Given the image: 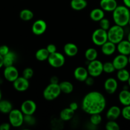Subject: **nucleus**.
Here are the masks:
<instances>
[{"label": "nucleus", "mask_w": 130, "mask_h": 130, "mask_svg": "<svg viewBox=\"0 0 130 130\" xmlns=\"http://www.w3.org/2000/svg\"><path fill=\"white\" fill-rule=\"evenodd\" d=\"M105 97L99 91H90L85 95L82 102V109L88 114H100L106 107Z\"/></svg>", "instance_id": "nucleus-1"}, {"label": "nucleus", "mask_w": 130, "mask_h": 130, "mask_svg": "<svg viewBox=\"0 0 130 130\" xmlns=\"http://www.w3.org/2000/svg\"><path fill=\"white\" fill-rule=\"evenodd\" d=\"M112 12V17L116 25L125 27L128 24L130 18L129 8L125 5H120L117 6Z\"/></svg>", "instance_id": "nucleus-2"}, {"label": "nucleus", "mask_w": 130, "mask_h": 130, "mask_svg": "<svg viewBox=\"0 0 130 130\" xmlns=\"http://www.w3.org/2000/svg\"><path fill=\"white\" fill-rule=\"evenodd\" d=\"M108 40L117 44L124 39V30L123 27L118 25H114L110 27L107 30Z\"/></svg>", "instance_id": "nucleus-3"}, {"label": "nucleus", "mask_w": 130, "mask_h": 130, "mask_svg": "<svg viewBox=\"0 0 130 130\" xmlns=\"http://www.w3.org/2000/svg\"><path fill=\"white\" fill-rule=\"evenodd\" d=\"M61 93V91L59 84L50 83L43 90V96L45 100L52 101L57 99Z\"/></svg>", "instance_id": "nucleus-4"}, {"label": "nucleus", "mask_w": 130, "mask_h": 130, "mask_svg": "<svg viewBox=\"0 0 130 130\" xmlns=\"http://www.w3.org/2000/svg\"><path fill=\"white\" fill-rule=\"evenodd\" d=\"M9 122L14 128H19L24 123V114L19 109H12L9 113Z\"/></svg>", "instance_id": "nucleus-5"}, {"label": "nucleus", "mask_w": 130, "mask_h": 130, "mask_svg": "<svg viewBox=\"0 0 130 130\" xmlns=\"http://www.w3.org/2000/svg\"><path fill=\"white\" fill-rule=\"evenodd\" d=\"M103 64L101 61L98 60L90 61L87 66V71L89 75L93 77H96L100 76L103 72Z\"/></svg>", "instance_id": "nucleus-6"}, {"label": "nucleus", "mask_w": 130, "mask_h": 130, "mask_svg": "<svg viewBox=\"0 0 130 130\" xmlns=\"http://www.w3.org/2000/svg\"><path fill=\"white\" fill-rule=\"evenodd\" d=\"M92 41L96 45L99 46L103 45L108 41L107 30H104L101 28L96 29L92 34Z\"/></svg>", "instance_id": "nucleus-7"}, {"label": "nucleus", "mask_w": 130, "mask_h": 130, "mask_svg": "<svg viewBox=\"0 0 130 130\" xmlns=\"http://www.w3.org/2000/svg\"><path fill=\"white\" fill-rule=\"evenodd\" d=\"M47 60L50 66L54 68H59V67H62L65 63L64 56L62 53L57 52L50 53L48 56Z\"/></svg>", "instance_id": "nucleus-8"}, {"label": "nucleus", "mask_w": 130, "mask_h": 130, "mask_svg": "<svg viewBox=\"0 0 130 130\" xmlns=\"http://www.w3.org/2000/svg\"><path fill=\"white\" fill-rule=\"evenodd\" d=\"M36 104L33 100H26L22 104L20 110L24 115H33L36 110Z\"/></svg>", "instance_id": "nucleus-9"}, {"label": "nucleus", "mask_w": 130, "mask_h": 130, "mask_svg": "<svg viewBox=\"0 0 130 130\" xmlns=\"http://www.w3.org/2000/svg\"><path fill=\"white\" fill-rule=\"evenodd\" d=\"M13 86L17 91H20V92L25 91L29 87V79H27L23 76H22V77L19 76L13 82Z\"/></svg>", "instance_id": "nucleus-10"}, {"label": "nucleus", "mask_w": 130, "mask_h": 130, "mask_svg": "<svg viewBox=\"0 0 130 130\" xmlns=\"http://www.w3.org/2000/svg\"><path fill=\"white\" fill-rule=\"evenodd\" d=\"M4 77L9 82H14L19 77V71L14 66L5 67L3 72Z\"/></svg>", "instance_id": "nucleus-11"}, {"label": "nucleus", "mask_w": 130, "mask_h": 130, "mask_svg": "<svg viewBox=\"0 0 130 130\" xmlns=\"http://www.w3.org/2000/svg\"><path fill=\"white\" fill-rule=\"evenodd\" d=\"M47 27V25L45 21L42 19H39L33 23L31 28L32 32L35 35H42L46 31Z\"/></svg>", "instance_id": "nucleus-12"}, {"label": "nucleus", "mask_w": 130, "mask_h": 130, "mask_svg": "<svg viewBox=\"0 0 130 130\" xmlns=\"http://www.w3.org/2000/svg\"><path fill=\"white\" fill-rule=\"evenodd\" d=\"M115 70H120L124 69L128 64V58L127 56L124 55L119 54L116 56L112 61Z\"/></svg>", "instance_id": "nucleus-13"}, {"label": "nucleus", "mask_w": 130, "mask_h": 130, "mask_svg": "<svg viewBox=\"0 0 130 130\" xmlns=\"http://www.w3.org/2000/svg\"><path fill=\"white\" fill-rule=\"evenodd\" d=\"M118 83L117 80L113 77L107 79L104 83V88L108 94H113L117 90Z\"/></svg>", "instance_id": "nucleus-14"}, {"label": "nucleus", "mask_w": 130, "mask_h": 130, "mask_svg": "<svg viewBox=\"0 0 130 130\" xmlns=\"http://www.w3.org/2000/svg\"><path fill=\"white\" fill-rule=\"evenodd\" d=\"M75 78L80 82H84L89 76L87 69L84 67H78L75 69L73 72Z\"/></svg>", "instance_id": "nucleus-15"}, {"label": "nucleus", "mask_w": 130, "mask_h": 130, "mask_svg": "<svg viewBox=\"0 0 130 130\" xmlns=\"http://www.w3.org/2000/svg\"><path fill=\"white\" fill-rule=\"evenodd\" d=\"M116 49L120 54L128 56L130 55V42L128 40H123L117 44Z\"/></svg>", "instance_id": "nucleus-16"}, {"label": "nucleus", "mask_w": 130, "mask_h": 130, "mask_svg": "<svg viewBox=\"0 0 130 130\" xmlns=\"http://www.w3.org/2000/svg\"><path fill=\"white\" fill-rule=\"evenodd\" d=\"M99 5L102 10L108 12L113 11L118 6L116 0H101Z\"/></svg>", "instance_id": "nucleus-17"}, {"label": "nucleus", "mask_w": 130, "mask_h": 130, "mask_svg": "<svg viewBox=\"0 0 130 130\" xmlns=\"http://www.w3.org/2000/svg\"><path fill=\"white\" fill-rule=\"evenodd\" d=\"M101 46L102 53L105 55H112L116 50V44L108 40Z\"/></svg>", "instance_id": "nucleus-18"}, {"label": "nucleus", "mask_w": 130, "mask_h": 130, "mask_svg": "<svg viewBox=\"0 0 130 130\" xmlns=\"http://www.w3.org/2000/svg\"><path fill=\"white\" fill-rule=\"evenodd\" d=\"M121 114V110L118 106H112L107 112V118L108 120H115Z\"/></svg>", "instance_id": "nucleus-19"}, {"label": "nucleus", "mask_w": 130, "mask_h": 130, "mask_svg": "<svg viewBox=\"0 0 130 130\" xmlns=\"http://www.w3.org/2000/svg\"><path fill=\"white\" fill-rule=\"evenodd\" d=\"M78 51L79 49L77 46L74 43H68L64 46V52L68 57H71L75 56L77 54Z\"/></svg>", "instance_id": "nucleus-20"}, {"label": "nucleus", "mask_w": 130, "mask_h": 130, "mask_svg": "<svg viewBox=\"0 0 130 130\" xmlns=\"http://www.w3.org/2000/svg\"><path fill=\"white\" fill-rule=\"evenodd\" d=\"M119 100L124 106L130 105V91L127 89H123L119 94Z\"/></svg>", "instance_id": "nucleus-21"}, {"label": "nucleus", "mask_w": 130, "mask_h": 130, "mask_svg": "<svg viewBox=\"0 0 130 130\" xmlns=\"http://www.w3.org/2000/svg\"><path fill=\"white\" fill-rule=\"evenodd\" d=\"M90 18L95 22H99L105 17L104 10L101 8H94L90 12Z\"/></svg>", "instance_id": "nucleus-22"}, {"label": "nucleus", "mask_w": 130, "mask_h": 130, "mask_svg": "<svg viewBox=\"0 0 130 130\" xmlns=\"http://www.w3.org/2000/svg\"><path fill=\"white\" fill-rule=\"evenodd\" d=\"M87 5L86 0H71L70 2V6L71 8L76 11L84 10Z\"/></svg>", "instance_id": "nucleus-23"}, {"label": "nucleus", "mask_w": 130, "mask_h": 130, "mask_svg": "<svg viewBox=\"0 0 130 130\" xmlns=\"http://www.w3.org/2000/svg\"><path fill=\"white\" fill-rule=\"evenodd\" d=\"M75 114V111L72 109H70V107L65 108L62 109L60 112V118L63 121H68L71 120L74 116Z\"/></svg>", "instance_id": "nucleus-24"}, {"label": "nucleus", "mask_w": 130, "mask_h": 130, "mask_svg": "<svg viewBox=\"0 0 130 130\" xmlns=\"http://www.w3.org/2000/svg\"><path fill=\"white\" fill-rule=\"evenodd\" d=\"M16 60V55L12 52H9L5 56H3V66L8 67L13 66Z\"/></svg>", "instance_id": "nucleus-25"}, {"label": "nucleus", "mask_w": 130, "mask_h": 130, "mask_svg": "<svg viewBox=\"0 0 130 130\" xmlns=\"http://www.w3.org/2000/svg\"><path fill=\"white\" fill-rule=\"evenodd\" d=\"M13 109L12 104L7 100H0V112L3 114H9Z\"/></svg>", "instance_id": "nucleus-26"}, {"label": "nucleus", "mask_w": 130, "mask_h": 130, "mask_svg": "<svg viewBox=\"0 0 130 130\" xmlns=\"http://www.w3.org/2000/svg\"><path fill=\"white\" fill-rule=\"evenodd\" d=\"M61 92L66 94L71 93L73 90V85L69 81H62L59 83Z\"/></svg>", "instance_id": "nucleus-27"}, {"label": "nucleus", "mask_w": 130, "mask_h": 130, "mask_svg": "<svg viewBox=\"0 0 130 130\" xmlns=\"http://www.w3.org/2000/svg\"><path fill=\"white\" fill-rule=\"evenodd\" d=\"M49 55L50 53L46 48H41L36 52L35 57L38 61L43 62L48 59Z\"/></svg>", "instance_id": "nucleus-28"}, {"label": "nucleus", "mask_w": 130, "mask_h": 130, "mask_svg": "<svg viewBox=\"0 0 130 130\" xmlns=\"http://www.w3.org/2000/svg\"><path fill=\"white\" fill-rule=\"evenodd\" d=\"M129 76V72L125 68L118 70V71H117V77L121 82H127Z\"/></svg>", "instance_id": "nucleus-29"}, {"label": "nucleus", "mask_w": 130, "mask_h": 130, "mask_svg": "<svg viewBox=\"0 0 130 130\" xmlns=\"http://www.w3.org/2000/svg\"><path fill=\"white\" fill-rule=\"evenodd\" d=\"M85 58L89 62L94 60L98 57V52L94 48H89L85 52Z\"/></svg>", "instance_id": "nucleus-30"}, {"label": "nucleus", "mask_w": 130, "mask_h": 130, "mask_svg": "<svg viewBox=\"0 0 130 130\" xmlns=\"http://www.w3.org/2000/svg\"><path fill=\"white\" fill-rule=\"evenodd\" d=\"M19 16L21 20L24 21H29L33 19L34 17V13L29 9H24L21 10L19 13Z\"/></svg>", "instance_id": "nucleus-31"}, {"label": "nucleus", "mask_w": 130, "mask_h": 130, "mask_svg": "<svg viewBox=\"0 0 130 130\" xmlns=\"http://www.w3.org/2000/svg\"><path fill=\"white\" fill-rule=\"evenodd\" d=\"M103 72H106V73H112L115 71L114 66H113V63L110 62H107L103 64Z\"/></svg>", "instance_id": "nucleus-32"}, {"label": "nucleus", "mask_w": 130, "mask_h": 130, "mask_svg": "<svg viewBox=\"0 0 130 130\" xmlns=\"http://www.w3.org/2000/svg\"><path fill=\"white\" fill-rule=\"evenodd\" d=\"M105 128L107 130H119L120 127L118 123H116L114 120H109L107 123Z\"/></svg>", "instance_id": "nucleus-33"}, {"label": "nucleus", "mask_w": 130, "mask_h": 130, "mask_svg": "<svg viewBox=\"0 0 130 130\" xmlns=\"http://www.w3.org/2000/svg\"><path fill=\"white\" fill-rule=\"evenodd\" d=\"M102 121V118L100 114H91L90 118V121L93 125H98L101 123Z\"/></svg>", "instance_id": "nucleus-34"}, {"label": "nucleus", "mask_w": 130, "mask_h": 130, "mask_svg": "<svg viewBox=\"0 0 130 130\" xmlns=\"http://www.w3.org/2000/svg\"><path fill=\"white\" fill-rule=\"evenodd\" d=\"M121 115L125 119L130 121V105L124 107L121 110Z\"/></svg>", "instance_id": "nucleus-35"}, {"label": "nucleus", "mask_w": 130, "mask_h": 130, "mask_svg": "<svg viewBox=\"0 0 130 130\" xmlns=\"http://www.w3.org/2000/svg\"><path fill=\"white\" fill-rule=\"evenodd\" d=\"M99 22L100 28L104 29V30H108L110 27V22L109 20L106 18L104 17L103 19H102L100 21H99Z\"/></svg>", "instance_id": "nucleus-36"}, {"label": "nucleus", "mask_w": 130, "mask_h": 130, "mask_svg": "<svg viewBox=\"0 0 130 130\" xmlns=\"http://www.w3.org/2000/svg\"><path fill=\"white\" fill-rule=\"evenodd\" d=\"M33 74H34V71H33V69L31 67H27L22 72V76L27 79H29L31 78L33 76Z\"/></svg>", "instance_id": "nucleus-37"}, {"label": "nucleus", "mask_w": 130, "mask_h": 130, "mask_svg": "<svg viewBox=\"0 0 130 130\" xmlns=\"http://www.w3.org/2000/svg\"><path fill=\"white\" fill-rule=\"evenodd\" d=\"M24 122L28 125L33 126L35 124L36 120L33 115H24Z\"/></svg>", "instance_id": "nucleus-38"}, {"label": "nucleus", "mask_w": 130, "mask_h": 130, "mask_svg": "<svg viewBox=\"0 0 130 130\" xmlns=\"http://www.w3.org/2000/svg\"><path fill=\"white\" fill-rule=\"evenodd\" d=\"M10 52V50L8 46L6 45H1L0 46V55H2L3 57L5 56V55L7 54Z\"/></svg>", "instance_id": "nucleus-39"}, {"label": "nucleus", "mask_w": 130, "mask_h": 130, "mask_svg": "<svg viewBox=\"0 0 130 130\" xmlns=\"http://www.w3.org/2000/svg\"><path fill=\"white\" fill-rule=\"evenodd\" d=\"M46 49L47 50V51L48 52V53L50 54V53H54V52H57V48H56V45L54 44H49L47 45Z\"/></svg>", "instance_id": "nucleus-40"}, {"label": "nucleus", "mask_w": 130, "mask_h": 130, "mask_svg": "<svg viewBox=\"0 0 130 130\" xmlns=\"http://www.w3.org/2000/svg\"><path fill=\"white\" fill-rule=\"evenodd\" d=\"M11 124L8 123H4L0 124V130H9L10 129Z\"/></svg>", "instance_id": "nucleus-41"}, {"label": "nucleus", "mask_w": 130, "mask_h": 130, "mask_svg": "<svg viewBox=\"0 0 130 130\" xmlns=\"http://www.w3.org/2000/svg\"><path fill=\"white\" fill-rule=\"evenodd\" d=\"M84 82L85 83V84H86L87 86H92V85H93V84H94V79H93V77H92V76L89 77V76H88Z\"/></svg>", "instance_id": "nucleus-42"}, {"label": "nucleus", "mask_w": 130, "mask_h": 130, "mask_svg": "<svg viewBox=\"0 0 130 130\" xmlns=\"http://www.w3.org/2000/svg\"><path fill=\"white\" fill-rule=\"evenodd\" d=\"M69 107H70L71 109H72L73 110H74V111H76V110L78 109L79 106H78L77 103L71 102V104H70V105H69Z\"/></svg>", "instance_id": "nucleus-43"}, {"label": "nucleus", "mask_w": 130, "mask_h": 130, "mask_svg": "<svg viewBox=\"0 0 130 130\" xmlns=\"http://www.w3.org/2000/svg\"><path fill=\"white\" fill-rule=\"evenodd\" d=\"M50 83L52 84H59V78L56 76H52L50 78Z\"/></svg>", "instance_id": "nucleus-44"}, {"label": "nucleus", "mask_w": 130, "mask_h": 130, "mask_svg": "<svg viewBox=\"0 0 130 130\" xmlns=\"http://www.w3.org/2000/svg\"><path fill=\"white\" fill-rule=\"evenodd\" d=\"M122 1H123L124 5L128 8H130V0H122Z\"/></svg>", "instance_id": "nucleus-45"}, {"label": "nucleus", "mask_w": 130, "mask_h": 130, "mask_svg": "<svg viewBox=\"0 0 130 130\" xmlns=\"http://www.w3.org/2000/svg\"><path fill=\"white\" fill-rule=\"evenodd\" d=\"M3 66V57L0 55V69Z\"/></svg>", "instance_id": "nucleus-46"}, {"label": "nucleus", "mask_w": 130, "mask_h": 130, "mask_svg": "<svg viewBox=\"0 0 130 130\" xmlns=\"http://www.w3.org/2000/svg\"><path fill=\"white\" fill-rule=\"evenodd\" d=\"M127 40L130 42V32H129L128 35H127Z\"/></svg>", "instance_id": "nucleus-47"}, {"label": "nucleus", "mask_w": 130, "mask_h": 130, "mask_svg": "<svg viewBox=\"0 0 130 130\" xmlns=\"http://www.w3.org/2000/svg\"><path fill=\"white\" fill-rule=\"evenodd\" d=\"M127 58H128V63H129L130 64V55H129Z\"/></svg>", "instance_id": "nucleus-48"}, {"label": "nucleus", "mask_w": 130, "mask_h": 130, "mask_svg": "<svg viewBox=\"0 0 130 130\" xmlns=\"http://www.w3.org/2000/svg\"><path fill=\"white\" fill-rule=\"evenodd\" d=\"M1 98H2V93H1V90H0V100H1Z\"/></svg>", "instance_id": "nucleus-49"}, {"label": "nucleus", "mask_w": 130, "mask_h": 130, "mask_svg": "<svg viewBox=\"0 0 130 130\" xmlns=\"http://www.w3.org/2000/svg\"><path fill=\"white\" fill-rule=\"evenodd\" d=\"M127 83H128V85L129 86V87H130V76H129V79H128V81H127Z\"/></svg>", "instance_id": "nucleus-50"}, {"label": "nucleus", "mask_w": 130, "mask_h": 130, "mask_svg": "<svg viewBox=\"0 0 130 130\" xmlns=\"http://www.w3.org/2000/svg\"><path fill=\"white\" fill-rule=\"evenodd\" d=\"M128 24H129V26H130V18H129V22H128Z\"/></svg>", "instance_id": "nucleus-51"}, {"label": "nucleus", "mask_w": 130, "mask_h": 130, "mask_svg": "<svg viewBox=\"0 0 130 130\" xmlns=\"http://www.w3.org/2000/svg\"><path fill=\"white\" fill-rule=\"evenodd\" d=\"M0 80H1V77H0Z\"/></svg>", "instance_id": "nucleus-52"}]
</instances>
